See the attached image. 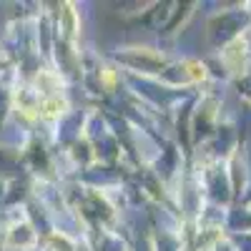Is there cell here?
Wrapping results in <instances>:
<instances>
[{
    "label": "cell",
    "instance_id": "3957f363",
    "mask_svg": "<svg viewBox=\"0 0 251 251\" xmlns=\"http://www.w3.org/2000/svg\"><path fill=\"white\" fill-rule=\"evenodd\" d=\"M103 80H106V86H113V71L106 68V73H103Z\"/></svg>",
    "mask_w": 251,
    "mask_h": 251
},
{
    "label": "cell",
    "instance_id": "6da1fadb",
    "mask_svg": "<svg viewBox=\"0 0 251 251\" xmlns=\"http://www.w3.org/2000/svg\"><path fill=\"white\" fill-rule=\"evenodd\" d=\"M63 108H66V103H63L60 98H48L40 103V116L43 118H55L63 113Z\"/></svg>",
    "mask_w": 251,
    "mask_h": 251
},
{
    "label": "cell",
    "instance_id": "7a4b0ae2",
    "mask_svg": "<svg viewBox=\"0 0 251 251\" xmlns=\"http://www.w3.org/2000/svg\"><path fill=\"white\" fill-rule=\"evenodd\" d=\"M186 68L191 71V78H206V68L201 63H186Z\"/></svg>",
    "mask_w": 251,
    "mask_h": 251
}]
</instances>
